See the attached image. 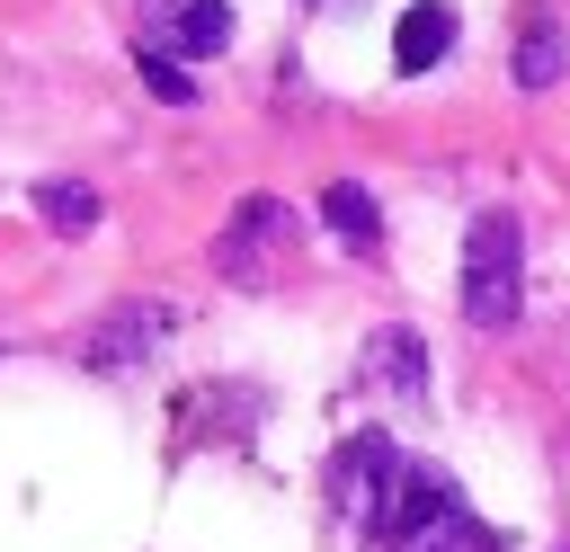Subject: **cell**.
Instances as JSON below:
<instances>
[{"mask_svg": "<svg viewBox=\"0 0 570 552\" xmlns=\"http://www.w3.org/2000/svg\"><path fill=\"white\" fill-rule=\"evenodd\" d=\"M454 303H463L472 329H508L525 312V231H517V214H472L463 223Z\"/></svg>", "mask_w": 570, "mask_h": 552, "instance_id": "obj_1", "label": "cell"}, {"mask_svg": "<svg viewBox=\"0 0 570 552\" xmlns=\"http://www.w3.org/2000/svg\"><path fill=\"white\" fill-rule=\"evenodd\" d=\"M285 240H294V214H285L276 196H240L232 223H223V240H214V267H223L232 285H267L276 258H285Z\"/></svg>", "mask_w": 570, "mask_h": 552, "instance_id": "obj_2", "label": "cell"}, {"mask_svg": "<svg viewBox=\"0 0 570 552\" xmlns=\"http://www.w3.org/2000/svg\"><path fill=\"white\" fill-rule=\"evenodd\" d=\"M232 45V9L223 0H142V53L169 62H205Z\"/></svg>", "mask_w": 570, "mask_h": 552, "instance_id": "obj_3", "label": "cell"}, {"mask_svg": "<svg viewBox=\"0 0 570 552\" xmlns=\"http://www.w3.org/2000/svg\"><path fill=\"white\" fill-rule=\"evenodd\" d=\"M169 329H178V303H125V312H107V321L80 338V365H98V374H134Z\"/></svg>", "mask_w": 570, "mask_h": 552, "instance_id": "obj_4", "label": "cell"}, {"mask_svg": "<svg viewBox=\"0 0 570 552\" xmlns=\"http://www.w3.org/2000/svg\"><path fill=\"white\" fill-rule=\"evenodd\" d=\"M445 45H454V9H445V0L401 9V27H392V62H401V71H436Z\"/></svg>", "mask_w": 570, "mask_h": 552, "instance_id": "obj_5", "label": "cell"}, {"mask_svg": "<svg viewBox=\"0 0 570 552\" xmlns=\"http://www.w3.org/2000/svg\"><path fill=\"white\" fill-rule=\"evenodd\" d=\"M321 223H330L347 249H374V240H383V214H374V196H365L356 178H330V187H321Z\"/></svg>", "mask_w": 570, "mask_h": 552, "instance_id": "obj_6", "label": "cell"}, {"mask_svg": "<svg viewBox=\"0 0 570 552\" xmlns=\"http://www.w3.org/2000/svg\"><path fill=\"white\" fill-rule=\"evenodd\" d=\"M570 71V36L552 27V18H534L525 36H517V89H552Z\"/></svg>", "mask_w": 570, "mask_h": 552, "instance_id": "obj_7", "label": "cell"}, {"mask_svg": "<svg viewBox=\"0 0 570 552\" xmlns=\"http://www.w3.org/2000/svg\"><path fill=\"white\" fill-rule=\"evenodd\" d=\"M365 374L392 383V392H419V374H428L419 365V329H374L365 338Z\"/></svg>", "mask_w": 570, "mask_h": 552, "instance_id": "obj_8", "label": "cell"}, {"mask_svg": "<svg viewBox=\"0 0 570 552\" xmlns=\"http://www.w3.org/2000/svg\"><path fill=\"white\" fill-rule=\"evenodd\" d=\"M36 214L62 231V240H80V231H98V196L80 187V178H45L36 187Z\"/></svg>", "mask_w": 570, "mask_h": 552, "instance_id": "obj_9", "label": "cell"}, {"mask_svg": "<svg viewBox=\"0 0 570 552\" xmlns=\"http://www.w3.org/2000/svg\"><path fill=\"white\" fill-rule=\"evenodd\" d=\"M142 89H151L160 107H196V80H187L169 53H142Z\"/></svg>", "mask_w": 570, "mask_h": 552, "instance_id": "obj_10", "label": "cell"}, {"mask_svg": "<svg viewBox=\"0 0 570 552\" xmlns=\"http://www.w3.org/2000/svg\"><path fill=\"white\" fill-rule=\"evenodd\" d=\"M312 9H338V0H312Z\"/></svg>", "mask_w": 570, "mask_h": 552, "instance_id": "obj_11", "label": "cell"}]
</instances>
